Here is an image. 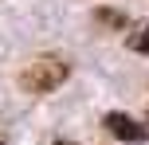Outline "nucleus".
Instances as JSON below:
<instances>
[{
  "label": "nucleus",
  "instance_id": "obj_1",
  "mask_svg": "<svg viewBox=\"0 0 149 145\" xmlns=\"http://www.w3.org/2000/svg\"><path fill=\"white\" fill-rule=\"evenodd\" d=\"M71 75V63L59 59V55H39V59H31L28 67L20 71V86L28 94H51L55 86H63Z\"/></svg>",
  "mask_w": 149,
  "mask_h": 145
},
{
  "label": "nucleus",
  "instance_id": "obj_5",
  "mask_svg": "<svg viewBox=\"0 0 149 145\" xmlns=\"http://www.w3.org/2000/svg\"><path fill=\"white\" fill-rule=\"evenodd\" d=\"M0 145H8V137H4V130H0Z\"/></svg>",
  "mask_w": 149,
  "mask_h": 145
},
{
  "label": "nucleus",
  "instance_id": "obj_6",
  "mask_svg": "<svg viewBox=\"0 0 149 145\" xmlns=\"http://www.w3.org/2000/svg\"><path fill=\"white\" fill-rule=\"evenodd\" d=\"M145 118H149V110H145Z\"/></svg>",
  "mask_w": 149,
  "mask_h": 145
},
{
  "label": "nucleus",
  "instance_id": "obj_2",
  "mask_svg": "<svg viewBox=\"0 0 149 145\" xmlns=\"http://www.w3.org/2000/svg\"><path fill=\"white\" fill-rule=\"evenodd\" d=\"M102 126L114 133V137H122V141H145V137H149V130H145L141 122H134L130 114H118V110H114V114H106Z\"/></svg>",
  "mask_w": 149,
  "mask_h": 145
},
{
  "label": "nucleus",
  "instance_id": "obj_3",
  "mask_svg": "<svg viewBox=\"0 0 149 145\" xmlns=\"http://www.w3.org/2000/svg\"><path fill=\"white\" fill-rule=\"evenodd\" d=\"M94 20L102 24V28H126V12H114V8H98Z\"/></svg>",
  "mask_w": 149,
  "mask_h": 145
},
{
  "label": "nucleus",
  "instance_id": "obj_4",
  "mask_svg": "<svg viewBox=\"0 0 149 145\" xmlns=\"http://www.w3.org/2000/svg\"><path fill=\"white\" fill-rule=\"evenodd\" d=\"M130 43V51H137V55H149V24H141V28L134 31V35L126 39Z\"/></svg>",
  "mask_w": 149,
  "mask_h": 145
}]
</instances>
